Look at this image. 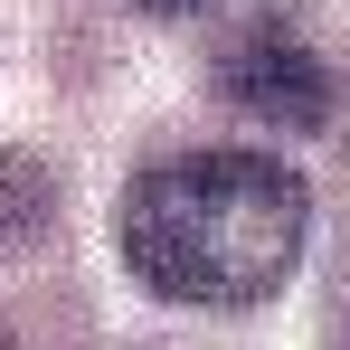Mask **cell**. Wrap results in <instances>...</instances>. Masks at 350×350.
Wrapping results in <instances>:
<instances>
[{
    "mask_svg": "<svg viewBox=\"0 0 350 350\" xmlns=\"http://www.w3.org/2000/svg\"><path fill=\"white\" fill-rule=\"evenodd\" d=\"M312 189L275 152H180L123 189V265L161 303L246 312L303 265Z\"/></svg>",
    "mask_w": 350,
    "mask_h": 350,
    "instance_id": "1",
    "label": "cell"
},
{
    "mask_svg": "<svg viewBox=\"0 0 350 350\" xmlns=\"http://www.w3.org/2000/svg\"><path fill=\"white\" fill-rule=\"evenodd\" d=\"M218 95L256 105L265 123H322V105H332L322 66L303 57L284 29H256V38H237L228 57H218Z\"/></svg>",
    "mask_w": 350,
    "mask_h": 350,
    "instance_id": "2",
    "label": "cell"
},
{
    "mask_svg": "<svg viewBox=\"0 0 350 350\" xmlns=\"http://www.w3.org/2000/svg\"><path fill=\"white\" fill-rule=\"evenodd\" d=\"M142 10H161V19H189V10H208V0H142Z\"/></svg>",
    "mask_w": 350,
    "mask_h": 350,
    "instance_id": "3",
    "label": "cell"
},
{
    "mask_svg": "<svg viewBox=\"0 0 350 350\" xmlns=\"http://www.w3.org/2000/svg\"><path fill=\"white\" fill-rule=\"evenodd\" d=\"M0 350H19V341H10V332H0Z\"/></svg>",
    "mask_w": 350,
    "mask_h": 350,
    "instance_id": "4",
    "label": "cell"
}]
</instances>
